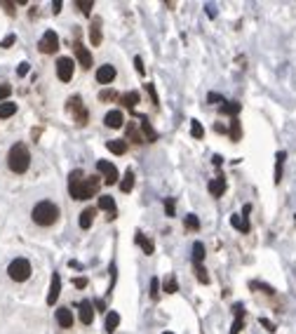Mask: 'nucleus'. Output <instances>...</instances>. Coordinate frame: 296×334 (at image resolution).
<instances>
[{"label": "nucleus", "instance_id": "obj_1", "mask_svg": "<svg viewBox=\"0 0 296 334\" xmlns=\"http://www.w3.org/2000/svg\"><path fill=\"white\" fill-rule=\"evenodd\" d=\"M96 191H99V177L85 179L80 170L71 172V177H68V193H71V198H75V200H87V198L94 196Z\"/></svg>", "mask_w": 296, "mask_h": 334}, {"label": "nucleus", "instance_id": "obj_2", "mask_svg": "<svg viewBox=\"0 0 296 334\" xmlns=\"http://www.w3.org/2000/svg\"><path fill=\"white\" fill-rule=\"evenodd\" d=\"M7 165H10V170L14 174H24L28 170V165H31V153H28L26 144H14L10 148V153H7Z\"/></svg>", "mask_w": 296, "mask_h": 334}, {"label": "nucleus", "instance_id": "obj_3", "mask_svg": "<svg viewBox=\"0 0 296 334\" xmlns=\"http://www.w3.org/2000/svg\"><path fill=\"white\" fill-rule=\"evenodd\" d=\"M31 216H33V221H36L38 226H52L54 221L59 219V207L50 200H42L33 207Z\"/></svg>", "mask_w": 296, "mask_h": 334}, {"label": "nucleus", "instance_id": "obj_4", "mask_svg": "<svg viewBox=\"0 0 296 334\" xmlns=\"http://www.w3.org/2000/svg\"><path fill=\"white\" fill-rule=\"evenodd\" d=\"M7 275L12 278L14 282H24L31 278V264H28V259H14L10 261V266H7Z\"/></svg>", "mask_w": 296, "mask_h": 334}, {"label": "nucleus", "instance_id": "obj_5", "mask_svg": "<svg viewBox=\"0 0 296 334\" xmlns=\"http://www.w3.org/2000/svg\"><path fill=\"white\" fill-rule=\"evenodd\" d=\"M38 50H40L42 54H52V52H56V50H59V36L54 33L52 28L42 33L40 42H38Z\"/></svg>", "mask_w": 296, "mask_h": 334}, {"label": "nucleus", "instance_id": "obj_6", "mask_svg": "<svg viewBox=\"0 0 296 334\" xmlns=\"http://www.w3.org/2000/svg\"><path fill=\"white\" fill-rule=\"evenodd\" d=\"M68 111L73 113V120L78 122V125H85V122H87V111L82 106L80 97H71V99H68Z\"/></svg>", "mask_w": 296, "mask_h": 334}, {"label": "nucleus", "instance_id": "obj_7", "mask_svg": "<svg viewBox=\"0 0 296 334\" xmlns=\"http://www.w3.org/2000/svg\"><path fill=\"white\" fill-rule=\"evenodd\" d=\"M56 76H59V80L61 82L71 80V78H73V59L59 57V61H56Z\"/></svg>", "mask_w": 296, "mask_h": 334}, {"label": "nucleus", "instance_id": "obj_8", "mask_svg": "<svg viewBox=\"0 0 296 334\" xmlns=\"http://www.w3.org/2000/svg\"><path fill=\"white\" fill-rule=\"evenodd\" d=\"M96 170H99V174H104L106 177V184H118V167L113 165V162L108 160H99L96 162Z\"/></svg>", "mask_w": 296, "mask_h": 334}, {"label": "nucleus", "instance_id": "obj_9", "mask_svg": "<svg viewBox=\"0 0 296 334\" xmlns=\"http://www.w3.org/2000/svg\"><path fill=\"white\" fill-rule=\"evenodd\" d=\"M73 52H75V57H78V64H80L82 68H90L94 61H92V52L82 45V42H75L73 45Z\"/></svg>", "mask_w": 296, "mask_h": 334}, {"label": "nucleus", "instance_id": "obj_10", "mask_svg": "<svg viewBox=\"0 0 296 334\" xmlns=\"http://www.w3.org/2000/svg\"><path fill=\"white\" fill-rule=\"evenodd\" d=\"M113 80H115V68L111 66V64H104V66L96 68V82H101V85H111Z\"/></svg>", "mask_w": 296, "mask_h": 334}, {"label": "nucleus", "instance_id": "obj_11", "mask_svg": "<svg viewBox=\"0 0 296 334\" xmlns=\"http://www.w3.org/2000/svg\"><path fill=\"white\" fill-rule=\"evenodd\" d=\"M61 294V275L52 273V282H50V294H47V306H54V301Z\"/></svg>", "mask_w": 296, "mask_h": 334}, {"label": "nucleus", "instance_id": "obj_12", "mask_svg": "<svg viewBox=\"0 0 296 334\" xmlns=\"http://www.w3.org/2000/svg\"><path fill=\"white\" fill-rule=\"evenodd\" d=\"M249 210H252V205H244L242 219H240L238 214H233V216H230V226L238 228V231H242V233H247V231H249V221H247V214H249Z\"/></svg>", "mask_w": 296, "mask_h": 334}, {"label": "nucleus", "instance_id": "obj_13", "mask_svg": "<svg viewBox=\"0 0 296 334\" xmlns=\"http://www.w3.org/2000/svg\"><path fill=\"white\" fill-rule=\"evenodd\" d=\"M233 313H235V320H233L230 334H240V330L244 327V308H242V304H235V306H233Z\"/></svg>", "mask_w": 296, "mask_h": 334}, {"label": "nucleus", "instance_id": "obj_14", "mask_svg": "<svg viewBox=\"0 0 296 334\" xmlns=\"http://www.w3.org/2000/svg\"><path fill=\"white\" fill-rule=\"evenodd\" d=\"M56 322H59V327L71 330L73 327V313H71V308H56Z\"/></svg>", "mask_w": 296, "mask_h": 334}, {"label": "nucleus", "instance_id": "obj_15", "mask_svg": "<svg viewBox=\"0 0 296 334\" xmlns=\"http://www.w3.org/2000/svg\"><path fill=\"white\" fill-rule=\"evenodd\" d=\"M78 311H80V322H82V325H92V320H94V311H92V301H80V306H78Z\"/></svg>", "mask_w": 296, "mask_h": 334}, {"label": "nucleus", "instance_id": "obj_16", "mask_svg": "<svg viewBox=\"0 0 296 334\" xmlns=\"http://www.w3.org/2000/svg\"><path fill=\"white\" fill-rule=\"evenodd\" d=\"M90 40H92V47L101 45V19L99 17H94L90 24Z\"/></svg>", "mask_w": 296, "mask_h": 334}, {"label": "nucleus", "instance_id": "obj_17", "mask_svg": "<svg viewBox=\"0 0 296 334\" xmlns=\"http://www.w3.org/2000/svg\"><path fill=\"white\" fill-rule=\"evenodd\" d=\"M122 113L120 111H108L106 116H104V122H106V127H113V130H118V127H122Z\"/></svg>", "mask_w": 296, "mask_h": 334}, {"label": "nucleus", "instance_id": "obj_18", "mask_svg": "<svg viewBox=\"0 0 296 334\" xmlns=\"http://www.w3.org/2000/svg\"><path fill=\"white\" fill-rule=\"evenodd\" d=\"M284 160H287V153H284V151H278V156H275V184H280V181H282Z\"/></svg>", "mask_w": 296, "mask_h": 334}, {"label": "nucleus", "instance_id": "obj_19", "mask_svg": "<svg viewBox=\"0 0 296 334\" xmlns=\"http://www.w3.org/2000/svg\"><path fill=\"white\" fill-rule=\"evenodd\" d=\"M207 188H209V193H212L214 198H221V196H223V188H226V181H223V177H216V179H212Z\"/></svg>", "mask_w": 296, "mask_h": 334}, {"label": "nucleus", "instance_id": "obj_20", "mask_svg": "<svg viewBox=\"0 0 296 334\" xmlns=\"http://www.w3.org/2000/svg\"><path fill=\"white\" fill-rule=\"evenodd\" d=\"M106 146H108V151H111V153H115V156L127 153V141H125V139H111Z\"/></svg>", "mask_w": 296, "mask_h": 334}, {"label": "nucleus", "instance_id": "obj_21", "mask_svg": "<svg viewBox=\"0 0 296 334\" xmlns=\"http://www.w3.org/2000/svg\"><path fill=\"white\" fill-rule=\"evenodd\" d=\"M94 214H96L94 207H85V210L80 212V228H90V226H92Z\"/></svg>", "mask_w": 296, "mask_h": 334}, {"label": "nucleus", "instance_id": "obj_22", "mask_svg": "<svg viewBox=\"0 0 296 334\" xmlns=\"http://www.w3.org/2000/svg\"><path fill=\"white\" fill-rule=\"evenodd\" d=\"M240 108H242V104H240V101H223V104H221V113H226V116H233V118H238Z\"/></svg>", "mask_w": 296, "mask_h": 334}, {"label": "nucleus", "instance_id": "obj_23", "mask_svg": "<svg viewBox=\"0 0 296 334\" xmlns=\"http://www.w3.org/2000/svg\"><path fill=\"white\" fill-rule=\"evenodd\" d=\"M118 325H120V315H118L115 311H111V313L106 315V332L113 334L115 330H118Z\"/></svg>", "mask_w": 296, "mask_h": 334}, {"label": "nucleus", "instance_id": "obj_24", "mask_svg": "<svg viewBox=\"0 0 296 334\" xmlns=\"http://www.w3.org/2000/svg\"><path fill=\"white\" fill-rule=\"evenodd\" d=\"M132 188H134V174L127 170V172H125V177H122V181H120V191H122V193H130Z\"/></svg>", "mask_w": 296, "mask_h": 334}, {"label": "nucleus", "instance_id": "obj_25", "mask_svg": "<svg viewBox=\"0 0 296 334\" xmlns=\"http://www.w3.org/2000/svg\"><path fill=\"white\" fill-rule=\"evenodd\" d=\"M202 259H204V245L198 240L195 245H193V264H195V266H200Z\"/></svg>", "mask_w": 296, "mask_h": 334}, {"label": "nucleus", "instance_id": "obj_26", "mask_svg": "<svg viewBox=\"0 0 296 334\" xmlns=\"http://www.w3.org/2000/svg\"><path fill=\"white\" fill-rule=\"evenodd\" d=\"M120 101L125 104L127 108H136V104H139V92H127L120 97Z\"/></svg>", "mask_w": 296, "mask_h": 334}, {"label": "nucleus", "instance_id": "obj_27", "mask_svg": "<svg viewBox=\"0 0 296 334\" xmlns=\"http://www.w3.org/2000/svg\"><path fill=\"white\" fill-rule=\"evenodd\" d=\"M141 130H144V137H146L148 141H155L158 139V132L150 127V122H148V118H141Z\"/></svg>", "mask_w": 296, "mask_h": 334}, {"label": "nucleus", "instance_id": "obj_28", "mask_svg": "<svg viewBox=\"0 0 296 334\" xmlns=\"http://www.w3.org/2000/svg\"><path fill=\"white\" fill-rule=\"evenodd\" d=\"M17 113V104L14 101H2L0 104V118H10Z\"/></svg>", "mask_w": 296, "mask_h": 334}, {"label": "nucleus", "instance_id": "obj_29", "mask_svg": "<svg viewBox=\"0 0 296 334\" xmlns=\"http://www.w3.org/2000/svg\"><path fill=\"white\" fill-rule=\"evenodd\" d=\"M230 139H233V141H240V139H242V127H240V120H238V118L230 120Z\"/></svg>", "mask_w": 296, "mask_h": 334}, {"label": "nucleus", "instance_id": "obj_30", "mask_svg": "<svg viewBox=\"0 0 296 334\" xmlns=\"http://www.w3.org/2000/svg\"><path fill=\"white\" fill-rule=\"evenodd\" d=\"M118 97H120V94L115 92L113 87H106V90H101V92H99V101H104V104H108V101H115Z\"/></svg>", "mask_w": 296, "mask_h": 334}, {"label": "nucleus", "instance_id": "obj_31", "mask_svg": "<svg viewBox=\"0 0 296 334\" xmlns=\"http://www.w3.org/2000/svg\"><path fill=\"white\" fill-rule=\"evenodd\" d=\"M136 245H139V247H141L146 254H153V242L146 240V236H144V233H136Z\"/></svg>", "mask_w": 296, "mask_h": 334}, {"label": "nucleus", "instance_id": "obj_32", "mask_svg": "<svg viewBox=\"0 0 296 334\" xmlns=\"http://www.w3.org/2000/svg\"><path fill=\"white\" fill-rule=\"evenodd\" d=\"M99 207H101V210H108V212H115V200H113L111 196H101V198H99Z\"/></svg>", "mask_w": 296, "mask_h": 334}, {"label": "nucleus", "instance_id": "obj_33", "mask_svg": "<svg viewBox=\"0 0 296 334\" xmlns=\"http://www.w3.org/2000/svg\"><path fill=\"white\" fill-rule=\"evenodd\" d=\"M190 137L193 139H202L204 137V130H202L200 120H190Z\"/></svg>", "mask_w": 296, "mask_h": 334}, {"label": "nucleus", "instance_id": "obj_34", "mask_svg": "<svg viewBox=\"0 0 296 334\" xmlns=\"http://www.w3.org/2000/svg\"><path fill=\"white\" fill-rule=\"evenodd\" d=\"M75 7H80V12L82 14H92V7H94V2L92 0H75Z\"/></svg>", "mask_w": 296, "mask_h": 334}, {"label": "nucleus", "instance_id": "obj_35", "mask_svg": "<svg viewBox=\"0 0 296 334\" xmlns=\"http://www.w3.org/2000/svg\"><path fill=\"white\" fill-rule=\"evenodd\" d=\"M186 228H188V231H198V228H200V221H198L195 214H186Z\"/></svg>", "mask_w": 296, "mask_h": 334}, {"label": "nucleus", "instance_id": "obj_36", "mask_svg": "<svg viewBox=\"0 0 296 334\" xmlns=\"http://www.w3.org/2000/svg\"><path fill=\"white\" fill-rule=\"evenodd\" d=\"M179 290V285H176V278L174 275H169V280H165V292L167 294H174Z\"/></svg>", "mask_w": 296, "mask_h": 334}, {"label": "nucleus", "instance_id": "obj_37", "mask_svg": "<svg viewBox=\"0 0 296 334\" xmlns=\"http://www.w3.org/2000/svg\"><path fill=\"white\" fill-rule=\"evenodd\" d=\"M150 296H153V299L160 296V280H158V278H150Z\"/></svg>", "mask_w": 296, "mask_h": 334}, {"label": "nucleus", "instance_id": "obj_38", "mask_svg": "<svg viewBox=\"0 0 296 334\" xmlns=\"http://www.w3.org/2000/svg\"><path fill=\"white\" fill-rule=\"evenodd\" d=\"M195 275H198V280L200 282H204V285H207V282H209V275H207V271H204V266H195Z\"/></svg>", "mask_w": 296, "mask_h": 334}, {"label": "nucleus", "instance_id": "obj_39", "mask_svg": "<svg viewBox=\"0 0 296 334\" xmlns=\"http://www.w3.org/2000/svg\"><path fill=\"white\" fill-rule=\"evenodd\" d=\"M174 207H176V200H174V198L165 200V212H167V216H174Z\"/></svg>", "mask_w": 296, "mask_h": 334}, {"label": "nucleus", "instance_id": "obj_40", "mask_svg": "<svg viewBox=\"0 0 296 334\" xmlns=\"http://www.w3.org/2000/svg\"><path fill=\"white\" fill-rule=\"evenodd\" d=\"M134 68H136V73H139V76H144V73H146V68H144V59H141V57H134Z\"/></svg>", "mask_w": 296, "mask_h": 334}, {"label": "nucleus", "instance_id": "obj_41", "mask_svg": "<svg viewBox=\"0 0 296 334\" xmlns=\"http://www.w3.org/2000/svg\"><path fill=\"white\" fill-rule=\"evenodd\" d=\"M10 94H12V87H10V85H0V101H5Z\"/></svg>", "mask_w": 296, "mask_h": 334}, {"label": "nucleus", "instance_id": "obj_42", "mask_svg": "<svg viewBox=\"0 0 296 334\" xmlns=\"http://www.w3.org/2000/svg\"><path fill=\"white\" fill-rule=\"evenodd\" d=\"M146 87H148V92H150V99H153V104L158 106L160 101H158V94H155V85H153V82H146Z\"/></svg>", "mask_w": 296, "mask_h": 334}, {"label": "nucleus", "instance_id": "obj_43", "mask_svg": "<svg viewBox=\"0 0 296 334\" xmlns=\"http://www.w3.org/2000/svg\"><path fill=\"white\" fill-rule=\"evenodd\" d=\"M14 40H17V36H12V33H10L5 40L0 42V47H5V50H7V47H12V45H14Z\"/></svg>", "mask_w": 296, "mask_h": 334}, {"label": "nucleus", "instance_id": "obj_44", "mask_svg": "<svg viewBox=\"0 0 296 334\" xmlns=\"http://www.w3.org/2000/svg\"><path fill=\"white\" fill-rule=\"evenodd\" d=\"M0 5L5 7V12H7V14H14V2H7V0H2Z\"/></svg>", "mask_w": 296, "mask_h": 334}, {"label": "nucleus", "instance_id": "obj_45", "mask_svg": "<svg viewBox=\"0 0 296 334\" xmlns=\"http://www.w3.org/2000/svg\"><path fill=\"white\" fill-rule=\"evenodd\" d=\"M73 285H75L78 290H82V287H87V278H75V280H73Z\"/></svg>", "mask_w": 296, "mask_h": 334}, {"label": "nucleus", "instance_id": "obj_46", "mask_svg": "<svg viewBox=\"0 0 296 334\" xmlns=\"http://www.w3.org/2000/svg\"><path fill=\"white\" fill-rule=\"evenodd\" d=\"M261 325H263V327H266L268 332H275V325H273L270 320H266V318H261Z\"/></svg>", "mask_w": 296, "mask_h": 334}, {"label": "nucleus", "instance_id": "obj_47", "mask_svg": "<svg viewBox=\"0 0 296 334\" xmlns=\"http://www.w3.org/2000/svg\"><path fill=\"white\" fill-rule=\"evenodd\" d=\"M219 101H223V99H221V97H219V94H209V104H219Z\"/></svg>", "mask_w": 296, "mask_h": 334}, {"label": "nucleus", "instance_id": "obj_48", "mask_svg": "<svg viewBox=\"0 0 296 334\" xmlns=\"http://www.w3.org/2000/svg\"><path fill=\"white\" fill-rule=\"evenodd\" d=\"M17 73H19V76H26V73H28V64H26V61L19 66V71H17Z\"/></svg>", "mask_w": 296, "mask_h": 334}, {"label": "nucleus", "instance_id": "obj_49", "mask_svg": "<svg viewBox=\"0 0 296 334\" xmlns=\"http://www.w3.org/2000/svg\"><path fill=\"white\" fill-rule=\"evenodd\" d=\"M52 12H54V14L61 12V2H59V0H56V2H52Z\"/></svg>", "mask_w": 296, "mask_h": 334}, {"label": "nucleus", "instance_id": "obj_50", "mask_svg": "<svg viewBox=\"0 0 296 334\" xmlns=\"http://www.w3.org/2000/svg\"><path fill=\"white\" fill-rule=\"evenodd\" d=\"M165 334H174V332H165Z\"/></svg>", "mask_w": 296, "mask_h": 334}, {"label": "nucleus", "instance_id": "obj_51", "mask_svg": "<svg viewBox=\"0 0 296 334\" xmlns=\"http://www.w3.org/2000/svg\"><path fill=\"white\" fill-rule=\"evenodd\" d=\"M294 221H296V216H294Z\"/></svg>", "mask_w": 296, "mask_h": 334}]
</instances>
